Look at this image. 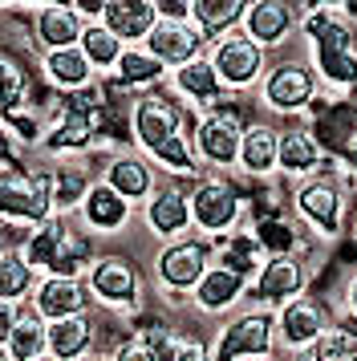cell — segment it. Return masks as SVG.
<instances>
[{
	"instance_id": "obj_1",
	"label": "cell",
	"mask_w": 357,
	"mask_h": 361,
	"mask_svg": "<svg viewBox=\"0 0 357 361\" xmlns=\"http://www.w3.org/2000/svg\"><path fill=\"white\" fill-rule=\"evenodd\" d=\"M130 134L150 154V163L167 166L171 175H183V179L199 175V159H195L191 138L183 130V114L171 98H162L155 90L138 94L130 106Z\"/></svg>"
},
{
	"instance_id": "obj_2",
	"label": "cell",
	"mask_w": 357,
	"mask_h": 361,
	"mask_svg": "<svg viewBox=\"0 0 357 361\" xmlns=\"http://www.w3.org/2000/svg\"><path fill=\"white\" fill-rule=\"evenodd\" d=\"M25 260L32 272L41 276H73L81 280V272H90V264L97 260L94 235L73 224L69 215H53L41 228H32V235L25 240Z\"/></svg>"
},
{
	"instance_id": "obj_3",
	"label": "cell",
	"mask_w": 357,
	"mask_h": 361,
	"mask_svg": "<svg viewBox=\"0 0 357 361\" xmlns=\"http://www.w3.org/2000/svg\"><path fill=\"white\" fill-rule=\"evenodd\" d=\"M0 219L16 228H41L53 219V179L49 171L0 166Z\"/></svg>"
},
{
	"instance_id": "obj_4",
	"label": "cell",
	"mask_w": 357,
	"mask_h": 361,
	"mask_svg": "<svg viewBox=\"0 0 357 361\" xmlns=\"http://www.w3.org/2000/svg\"><path fill=\"white\" fill-rule=\"evenodd\" d=\"M276 357V312L272 309H248L231 317L219 337L211 361H260Z\"/></svg>"
},
{
	"instance_id": "obj_5",
	"label": "cell",
	"mask_w": 357,
	"mask_h": 361,
	"mask_svg": "<svg viewBox=\"0 0 357 361\" xmlns=\"http://www.w3.org/2000/svg\"><path fill=\"white\" fill-rule=\"evenodd\" d=\"M207 61L215 69V78L224 90H248V85H256L264 78V49H260L252 37L243 33V29H231L227 37L219 41H211L207 45Z\"/></svg>"
},
{
	"instance_id": "obj_6",
	"label": "cell",
	"mask_w": 357,
	"mask_h": 361,
	"mask_svg": "<svg viewBox=\"0 0 357 361\" xmlns=\"http://www.w3.org/2000/svg\"><path fill=\"white\" fill-rule=\"evenodd\" d=\"M317 85H321L317 69L308 66V61L289 57V61H276V66L264 69V78H260V98H264V106L276 110V114H296V110H305L308 102L317 98Z\"/></svg>"
},
{
	"instance_id": "obj_7",
	"label": "cell",
	"mask_w": 357,
	"mask_h": 361,
	"mask_svg": "<svg viewBox=\"0 0 357 361\" xmlns=\"http://www.w3.org/2000/svg\"><path fill=\"white\" fill-rule=\"evenodd\" d=\"M211 264H215V252H211V240H195V235H183V240H171V244L159 252L155 260V276L167 293H195V284L203 280Z\"/></svg>"
},
{
	"instance_id": "obj_8",
	"label": "cell",
	"mask_w": 357,
	"mask_h": 361,
	"mask_svg": "<svg viewBox=\"0 0 357 361\" xmlns=\"http://www.w3.org/2000/svg\"><path fill=\"white\" fill-rule=\"evenodd\" d=\"M85 288H90V296H97L110 309H138L143 276H138V264L130 260V256L97 252V260L85 272Z\"/></svg>"
},
{
	"instance_id": "obj_9",
	"label": "cell",
	"mask_w": 357,
	"mask_h": 361,
	"mask_svg": "<svg viewBox=\"0 0 357 361\" xmlns=\"http://www.w3.org/2000/svg\"><path fill=\"white\" fill-rule=\"evenodd\" d=\"M292 199H296V215H301L317 235H325V240L341 235V228H345V191H341V183L333 179V175L321 171V175L305 179L296 187Z\"/></svg>"
},
{
	"instance_id": "obj_10",
	"label": "cell",
	"mask_w": 357,
	"mask_h": 361,
	"mask_svg": "<svg viewBox=\"0 0 357 361\" xmlns=\"http://www.w3.org/2000/svg\"><path fill=\"white\" fill-rule=\"evenodd\" d=\"M240 147H243V122L236 110H211L191 138L195 159L207 166H219V171L240 166Z\"/></svg>"
},
{
	"instance_id": "obj_11",
	"label": "cell",
	"mask_w": 357,
	"mask_h": 361,
	"mask_svg": "<svg viewBox=\"0 0 357 361\" xmlns=\"http://www.w3.org/2000/svg\"><path fill=\"white\" fill-rule=\"evenodd\" d=\"M187 199H191V224L207 235H224L240 224L243 203L227 179H199Z\"/></svg>"
},
{
	"instance_id": "obj_12",
	"label": "cell",
	"mask_w": 357,
	"mask_h": 361,
	"mask_svg": "<svg viewBox=\"0 0 357 361\" xmlns=\"http://www.w3.org/2000/svg\"><path fill=\"white\" fill-rule=\"evenodd\" d=\"M325 329H329V312H325L308 293L292 296L289 305L276 309V345H280L289 357L301 353V349H313V345L321 341Z\"/></svg>"
},
{
	"instance_id": "obj_13",
	"label": "cell",
	"mask_w": 357,
	"mask_h": 361,
	"mask_svg": "<svg viewBox=\"0 0 357 361\" xmlns=\"http://www.w3.org/2000/svg\"><path fill=\"white\" fill-rule=\"evenodd\" d=\"M305 293V264L296 256H264L256 268V280L248 284V300H256V309H280L292 296Z\"/></svg>"
},
{
	"instance_id": "obj_14",
	"label": "cell",
	"mask_w": 357,
	"mask_h": 361,
	"mask_svg": "<svg viewBox=\"0 0 357 361\" xmlns=\"http://www.w3.org/2000/svg\"><path fill=\"white\" fill-rule=\"evenodd\" d=\"M32 305L29 309L53 325V321H65V317H81L85 305H90V288L85 280H73V276H37L32 284Z\"/></svg>"
},
{
	"instance_id": "obj_15",
	"label": "cell",
	"mask_w": 357,
	"mask_h": 361,
	"mask_svg": "<svg viewBox=\"0 0 357 361\" xmlns=\"http://www.w3.org/2000/svg\"><path fill=\"white\" fill-rule=\"evenodd\" d=\"M146 53L159 57L167 69H183V66H191L195 57L207 53V41L195 33L191 20H162L159 17V25L146 37Z\"/></svg>"
},
{
	"instance_id": "obj_16",
	"label": "cell",
	"mask_w": 357,
	"mask_h": 361,
	"mask_svg": "<svg viewBox=\"0 0 357 361\" xmlns=\"http://www.w3.org/2000/svg\"><path fill=\"white\" fill-rule=\"evenodd\" d=\"M146 231L162 240V244H171V240H183L187 228H191V199L183 195L178 187H159L155 195L146 199Z\"/></svg>"
},
{
	"instance_id": "obj_17",
	"label": "cell",
	"mask_w": 357,
	"mask_h": 361,
	"mask_svg": "<svg viewBox=\"0 0 357 361\" xmlns=\"http://www.w3.org/2000/svg\"><path fill=\"white\" fill-rule=\"evenodd\" d=\"M130 215H134V207H130L126 199L114 195L102 179H94V187L85 191V199H81V207H78V224L90 235H114V231H122L130 224Z\"/></svg>"
},
{
	"instance_id": "obj_18",
	"label": "cell",
	"mask_w": 357,
	"mask_h": 361,
	"mask_svg": "<svg viewBox=\"0 0 357 361\" xmlns=\"http://www.w3.org/2000/svg\"><path fill=\"white\" fill-rule=\"evenodd\" d=\"M97 179L110 187L114 195H122L134 207L138 199H150L159 191V171L150 159H138V154H122V159H110L106 171L97 175Z\"/></svg>"
},
{
	"instance_id": "obj_19",
	"label": "cell",
	"mask_w": 357,
	"mask_h": 361,
	"mask_svg": "<svg viewBox=\"0 0 357 361\" xmlns=\"http://www.w3.org/2000/svg\"><path fill=\"white\" fill-rule=\"evenodd\" d=\"M240 29L256 41L260 49H276L296 29V13H292V4H280V0H252Z\"/></svg>"
},
{
	"instance_id": "obj_20",
	"label": "cell",
	"mask_w": 357,
	"mask_h": 361,
	"mask_svg": "<svg viewBox=\"0 0 357 361\" xmlns=\"http://www.w3.org/2000/svg\"><path fill=\"white\" fill-rule=\"evenodd\" d=\"M102 25L110 29L122 45H138L159 25V4L155 0H106Z\"/></svg>"
},
{
	"instance_id": "obj_21",
	"label": "cell",
	"mask_w": 357,
	"mask_h": 361,
	"mask_svg": "<svg viewBox=\"0 0 357 361\" xmlns=\"http://www.w3.org/2000/svg\"><path fill=\"white\" fill-rule=\"evenodd\" d=\"M248 284H252L248 272L215 260L207 272H203V280L195 284V305L203 312H224V309H231L240 296H248Z\"/></svg>"
},
{
	"instance_id": "obj_22",
	"label": "cell",
	"mask_w": 357,
	"mask_h": 361,
	"mask_svg": "<svg viewBox=\"0 0 357 361\" xmlns=\"http://www.w3.org/2000/svg\"><path fill=\"white\" fill-rule=\"evenodd\" d=\"M321 163H325V150L308 130H301V126L280 130L276 166H280L284 175H292V179H313V175H321Z\"/></svg>"
},
{
	"instance_id": "obj_23",
	"label": "cell",
	"mask_w": 357,
	"mask_h": 361,
	"mask_svg": "<svg viewBox=\"0 0 357 361\" xmlns=\"http://www.w3.org/2000/svg\"><path fill=\"white\" fill-rule=\"evenodd\" d=\"M41 73H45V82L57 85L61 94H85V90L94 85V66L85 61L81 45L45 53V57H41Z\"/></svg>"
},
{
	"instance_id": "obj_24",
	"label": "cell",
	"mask_w": 357,
	"mask_h": 361,
	"mask_svg": "<svg viewBox=\"0 0 357 361\" xmlns=\"http://www.w3.org/2000/svg\"><path fill=\"white\" fill-rule=\"evenodd\" d=\"M81 29H85V20L78 17L73 4H45V8L37 13V41H41L45 53L81 45Z\"/></svg>"
},
{
	"instance_id": "obj_25",
	"label": "cell",
	"mask_w": 357,
	"mask_h": 361,
	"mask_svg": "<svg viewBox=\"0 0 357 361\" xmlns=\"http://www.w3.org/2000/svg\"><path fill=\"white\" fill-rule=\"evenodd\" d=\"M243 13H248V4H243V0H191L187 20L195 25V33L211 45V41L227 37L231 29H240Z\"/></svg>"
},
{
	"instance_id": "obj_26",
	"label": "cell",
	"mask_w": 357,
	"mask_h": 361,
	"mask_svg": "<svg viewBox=\"0 0 357 361\" xmlns=\"http://www.w3.org/2000/svg\"><path fill=\"white\" fill-rule=\"evenodd\" d=\"M94 321L90 312L81 317H65V321H53L49 325V357L57 361H81L85 353H94Z\"/></svg>"
},
{
	"instance_id": "obj_27",
	"label": "cell",
	"mask_w": 357,
	"mask_h": 361,
	"mask_svg": "<svg viewBox=\"0 0 357 361\" xmlns=\"http://www.w3.org/2000/svg\"><path fill=\"white\" fill-rule=\"evenodd\" d=\"M110 78L122 85V90H143V94H150V90L167 78V66H162L159 57H150L146 45H126Z\"/></svg>"
},
{
	"instance_id": "obj_28",
	"label": "cell",
	"mask_w": 357,
	"mask_h": 361,
	"mask_svg": "<svg viewBox=\"0 0 357 361\" xmlns=\"http://www.w3.org/2000/svg\"><path fill=\"white\" fill-rule=\"evenodd\" d=\"M138 337L155 345L159 361H211V349L203 337L195 333H178V329H167V325H150V329H138Z\"/></svg>"
},
{
	"instance_id": "obj_29",
	"label": "cell",
	"mask_w": 357,
	"mask_h": 361,
	"mask_svg": "<svg viewBox=\"0 0 357 361\" xmlns=\"http://www.w3.org/2000/svg\"><path fill=\"white\" fill-rule=\"evenodd\" d=\"M276 142H280V130L268 126V122H252L243 126V147H240V166L248 175H272L276 171Z\"/></svg>"
},
{
	"instance_id": "obj_30",
	"label": "cell",
	"mask_w": 357,
	"mask_h": 361,
	"mask_svg": "<svg viewBox=\"0 0 357 361\" xmlns=\"http://www.w3.org/2000/svg\"><path fill=\"white\" fill-rule=\"evenodd\" d=\"M305 37L313 41V53H329V49H353V29L349 20H341V13L333 8H313L301 20Z\"/></svg>"
},
{
	"instance_id": "obj_31",
	"label": "cell",
	"mask_w": 357,
	"mask_h": 361,
	"mask_svg": "<svg viewBox=\"0 0 357 361\" xmlns=\"http://www.w3.org/2000/svg\"><path fill=\"white\" fill-rule=\"evenodd\" d=\"M171 78H175L178 94H183L187 102H195V106H215V102L224 98V85H219V78H215L207 53H203V57H195L191 66L175 69Z\"/></svg>"
},
{
	"instance_id": "obj_32",
	"label": "cell",
	"mask_w": 357,
	"mask_h": 361,
	"mask_svg": "<svg viewBox=\"0 0 357 361\" xmlns=\"http://www.w3.org/2000/svg\"><path fill=\"white\" fill-rule=\"evenodd\" d=\"M49 179H53V215H69L81 207L85 191L94 187V175L81 171L73 163H61V166H49Z\"/></svg>"
},
{
	"instance_id": "obj_33",
	"label": "cell",
	"mask_w": 357,
	"mask_h": 361,
	"mask_svg": "<svg viewBox=\"0 0 357 361\" xmlns=\"http://www.w3.org/2000/svg\"><path fill=\"white\" fill-rule=\"evenodd\" d=\"M4 349H8V357H13V361L41 357V353H49V325L32 309H20V321H16L13 337H8Z\"/></svg>"
},
{
	"instance_id": "obj_34",
	"label": "cell",
	"mask_w": 357,
	"mask_h": 361,
	"mask_svg": "<svg viewBox=\"0 0 357 361\" xmlns=\"http://www.w3.org/2000/svg\"><path fill=\"white\" fill-rule=\"evenodd\" d=\"M122 41L102 25V20H94V25H85L81 29V53H85V61L94 69H114L118 66V57H122Z\"/></svg>"
},
{
	"instance_id": "obj_35",
	"label": "cell",
	"mask_w": 357,
	"mask_h": 361,
	"mask_svg": "<svg viewBox=\"0 0 357 361\" xmlns=\"http://www.w3.org/2000/svg\"><path fill=\"white\" fill-rule=\"evenodd\" d=\"M32 284H37V272L29 268L25 252H8V256H0V300L20 305V300L32 293Z\"/></svg>"
},
{
	"instance_id": "obj_36",
	"label": "cell",
	"mask_w": 357,
	"mask_h": 361,
	"mask_svg": "<svg viewBox=\"0 0 357 361\" xmlns=\"http://www.w3.org/2000/svg\"><path fill=\"white\" fill-rule=\"evenodd\" d=\"M313 69L317 78L337 90L357 85V53L353 49H329V53H313Z\"/></svg>"
},
{
	"instance_id": "obj_37",
	"label": "cell",
	"mask_w": 357,
	"mask_h": 361,
	"mask_svg": "<svg viewBox=\"0 0 357 361\" xmlns=\"http://www.w3.org/2000/svg\"><path fill=\"white\" fill-rule=\"evenodd\" d=\"M256 244L264 256H296V247H301V235H296V228H292L289 219H264L256 228Z\"/></svg>"
},
{
	"instance_id": "obj_38",
	"label": "cell",
	"mask_w": 357,
	"mask_h": 361,
	"mask_svg": "<svg viewBox=\"0 0 357 361\" xmlns=\"http://www.w3.org/2000/svg\"><path fill=\"white\" fill-rule=\"evenodd\" d=\"M20 106H25V73L16 61L0 57V114L20 110Z\"/></svg>"
},
{
	"instance_id": "obj_39",
	"label": "cell",
	"mask_w": 357,
	"mask_h": 361,
	"mask_svg": "<svg viewBox=\"0 0 357 361\" xmlns=\"http://www.w3.org/2000/svg\"><path fill=\"white\" fill-rule=\"evenodd\" d=\"M114 361H159V353H155V345L146 341V337H126V341L114 345Z\"/></svg>"
},
{
	"instance_id": "obj_40",
	"label": "cell",
	"mask_w": 357,
	"mask_h": 361,
	"mask_svg": "<svg viewBox=\"0 0 357 361\" xmlns=\"http://www.w3.org/2000/svg\"><path fill=\"white\" fill-rule=\"evenodd\" d=\"M16 321H20V305H13V300H0V345H8Z\"/></svg>"
},
{
	"instance_id": "obj_41",
	"label": "cell",
	"mask_w": 357,
	"mask_h": 361,
	"mask_svg": "<svg viewBox=\"0 0 357 361\" xmlns=\"http://www.w3.org/2000/svg\"><path fill=\"white\" fill-rule=\"evenodd\" d=\"M289 361H321V357H317V353H313V349H301V353H292Z\"/></svg>"
},
{
	"instance_id": "obj_42",
	"label": "cell",
	"mask_w": 357,
	"mask_h": 361,
	"mask_svg": "<svg viewBox=\"0 0 357 361\" xmlns=\"http://www.w3.org/2000/svg\"><path fill=\"white\" fill-rule=\"evenodd\" d=\"M81 361H114V353H97V349H94V353H85Z\"/></svg>"
},
{
	"instance_id": "obj_43",
	"label": "cell",
	"mask_w": 357,
	"mask_h": 361,
	"mask_svg": "<svg viewBox=\"0 0 357 361\" xmlns=\"http://www.w3.org/2000/svg\"><path fill=\"white\" fill-rule=\"evenodd\" d=\"M349 312H353V317H357V280H353V284H349Z\"/></svg>"
},
{
	"instance_id": "obj_44",
	"label": "cell",
	"mask_w": 357,
	"mask_h": 361,
	"mask_svg": "<svg viewBox=\"0 0 357 361\" xmlns=\"http://www.w3.org/2000/svg\"><path fill=\"white\" fill-rule=\"evenodd\" d=\"M349 166H353V171H357V138H353V142H349Z\"/></svg>"
},
{
	"instance_id": "obj_45",
	"label": "cell",
	"mask_w": 357,
	"mask_h": 361,
	"mask_svg": "<svg viewBox=\"0 0 357 361\" xmlns=\"http://www.w3.org/2000/svg\"><path fill=\"white\" fill-rule=\"evenodd\" d=\"M0 361H13V357H8V349H4V345H0Z\"/></svg>"
},
{
	"instance_id": "obj_46",
	"label": "cell",
	"mask_w": 357,
	"mask_h": 361,
	"mask_svg": "<svg viewBox=\"0 0 357 361\" xmlns=\"http://www.w3.org/2000/svg\"><path fill=\"white\" fill-rule=\"evenodd\" d=\"M32 361H57V357H49V353H41V357H32Z\"/></svg>"
},
{
	"instance_id": "obj_47",
	"label": "cell",
	"mask_w": 357,
	"mask_h": 361,
	"mask_svg": "<svg viewBox=\"0 0 357 361\" xmlns=\"http://www.w3.org/2000/svg\"><path fill=\"white\" fill-rule=\"evenodd\" d=\"M260 361H280V357H260Z\"/></svg>"
},
{
	"instance_id": "obj_48",
	"label": "cell",
	"mask_w": 357,
	"mask_h": 361,
	"mask_svg": "<svg viewBox=\"0 0 357 361\" xmlns=\"http://www.w3.org/2000/svg\"><path fill=\"white\" fill-rule=\"evenodd\" d=\"M0 138H4V130H0Z\"/></svg>"
}]
</instances>
